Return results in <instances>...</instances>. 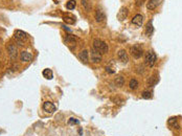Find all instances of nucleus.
<instances>
[{
	"label": "nucleus",
	"instance_id": "1",
	"mask_svg": "<svg viewBox=\"0 0 182 136\" xmlns=\"http://www.w3.org/2000/svg\"><path fill=\"white\" fill-rule=\"evenodd\" d=\"M93 47L94 49L100 51L101 54H106V52H108V50H109V47H108L107 43L103 40H100V39H95V40L93 41Z\"/></svg>",
	"mask_w": 182,
	"mask_h": 136
},
{
	"label": "nucleus",
	"instance_id": "2",
	"mask_svg": "<svg viewBox=\"0 0 182 136\" xmlns=\"http://www.w3.org/2000/svg\"><path fill=\"white\" fill-rule=\"evenodd\" d=\"M156 60H157V57H156L155 52L152 51V50H149L146 54V57H144V63L148 66H150V67H152L155 64Z\"/></svg>",
	"mask_w": 182,
	"mask_h": 136
},
{
	"label": "nucleus",
	"instance_id": "3",
	"mask_svg": "<svg viewBox=\"0 0 182 136\" xmlns=\"http://www.w3.org/2000/svg\"><path fill=\"white\" fill-rule=\"evenodd\" d=\"M131 54L135 59H139L144 55V48L140 44H135L133 45V47L131 48Z\"/></svg>",
	"mask_w": 182,
	"mask_h": 136
},
{
	"label": "nucleus",
	"instance_id": "4",
	"mask_svg": "<svg viewBox=\"0 0 182 136\" xmlns=\"http://www.w3.org/2000/svg\"><path fill=\"white\" fill-rule=\"evenodd\" d=\"M91 61L93 63H100L102 61V54L98 50H95L94 48L91 49Z\"/></svg>",
	"mask_w": 182,
	"mask_h": 136
},
{
	"label": "nucleus",
	"instance_id": "5",
	"mask_svg": "<svg viewBox=\"0 0 182 136\" xmlns=\"http://www.w3.org/2000/svg\"><path fill=\"white\" fill-rule=\"evenodd\" d=\"M43 110L47 113H54L56 111V106L50 102H45L43 104Z\"/></svg>",
	"mask_w": 182,
	"mask_h": 136
},
{
	"label": "nucleus",
	"instance_id": "6",
	"mask_svg": "<svg viewBox=\"0 0 182 136\" xmlns=\"http://www.w3.org/2000/svg\"><path fill=\"white\" fill-rule=\"evenodd\" d=\"M158 81H159V75H158L157 73H154V75H151V77L149 78V80L147 81V85H148L149 87H153L157 84Z\"/></svg>",
	"mask_w": 182,
	"mask_h": 136
},
{
	"label": "nucleus",
	"instance_id": "7",
	"mask_svg": "<svg viewBox=\"0 0 182 136\" xmlns=\"http://www.w3.org/2000/svg\"><path fill=\"white\" fill-rule=\"evenodd\" d=\"M128 14H129L128 8L123 6V8H121L118 14H117V18H118L119 21H124V20H126V18L128 17Z\"/></svg>",
	"mask_w": 182,
	"mask_h": 136
},
{
	"label": "nucleus",
	"instance_id": "8",
	"mask_svg": "<svg viewBox=\"0 0 182 136\" xmlns=\"http://www.w3.org/2000/svg\"><path fill=\"white\" fill-rule=\"evenodd\" d=\"M8 55L10 57L12 58L13 60H15L16 58L18 56V50H17V47L13 44H10L8 46Z\"/></svg>",
	"mask_w": 182,
	"mask_h": 136
},
{
	"label": "nucleus",
	"instance_id": "9",
	"mask_svg": "<svg viewBox=\"0 0 182 136\" xmlns=\"http://www.w3.org/2000/svg\"><path fill=\"white\" fill-rule=\"evenodd\" d=\"M106 19V14L104 13L102 8H98L95 12V20L98 22H103Z\"/></svg>",
	"mask_w": 182,
	"mask_h": 136
},
{
	"label": "nucleus",
	"instance_id": "10",
	"mask_svg": "<svg viewBox=\"0 0 182 136\" xmlns=\"http://www.w3.org/2000/svg\"><path fill=\"white\" fill-rule=\"evenodd\" d=\"M26 37H27V35H26V33H24L23 31H16L15 32V38L17 39L18 41H19V44L20 45H22V41L24 40V39H26Z\"/></svg>",
	"mask_w": 182,
	"mask_h": 136
},
{
	"label": "nucleus",
	"instance_id": "11",
	"mask_svg": "<svg viewBox=\"0 0 182 136\" xmlns=\"http://www.w3.org/2000/svg\"><path fill=\"white\" fill-rule=\"evenodd\" d=\"M162 1L163 0H149L147 8H148V10H150V11H153V10H155Z\"/></svg>",
	"mask_w": 182,
	"mask_h": 136
},
{
	"label": "nucleus",
	"instance_id": "12",
	"mask_svg": "<svg viewBox=\"0 0 182 136\" xmlns=\"http://www.w3.org/2000/svg\"><path fill=\"white\" fill-rule=\"evenodd\" d=\"M79 60L81 62H83L84 64H87L89 61V57H88V50L84 49L79 54Z\"/></svg>",
	"mask_w": 182,
	"mask_h": 136
},
{
	"label": "nucleus",
	"instance_id": "13",
	"mask_svg": "<svg viewBox=\"0 0 182 136\" xmlns=\"http://www.w3.org/2000/svg\"><path fill=\"white\" fill-rule=\"evenodd\" d=\"M117 57H118V59L121 60L123 63H128L129 61V56L128 54H127V51L125 49H121L118 51V54H117Z\"/></svg>",
	"mask_w": 182,
	"mask_h": 136
},
{
	"label": "nucleus",
	"instance_id": "14",
	"mask_svg": "<svg viewBox=\"0 0 182 136\" xmlns=\"http://www.w3.org/2000/svg\"><path fill=\"white\" fill-rule=\"evenodd\" d=\"M142 22H144V16L140 15V14H137L135 15V17L132 19V23L136 26H141Z\"/></svg>",
	"mask_w": 182,
	"mask_h": 136
},
{
	"label": "nucleus",
	"instance_id": "15",
	"mask_svg": "<svg viewBox=\"0 0 182 136\" xmlns=\"http://www.w3.org/2000/svg\"><path fill=\"white\" fill-rule=\"evenodd\" d=\"M31 58H33V56L27 51H22L20 54V60L22 62H29L31 60Z\"/></svg>",
	"mask_w": 182,
	"mask_h": 136
},
{
	"label": "nucleus",
	"instance_id": "16",
	"mask_svg": "<svg viewBox=\"0 0 182 136\" xmlns=\"http://www.w3.org/2000/svg\"><path fill=\"white\" fill-rule=\"evenodd\" d=\"M153 33H154L153 22L150 21V22L147 23V26H146V34H147V36L150 37V36H152V35H153Z\"/></svg>",
	"mask_w": 182,
	"mask_h": 136
},
{
	"label": "nucleus",
	"instance_id": "17",
	"mask_svg": "<svg viewBox=\"0 0 182 136\" xmlns=\"http://www.w3.org/2000/svg\"><path fill=\"white\" fill-rule=\"evenodd\" d=\"M114 84H115V86H117V87H123L124 84H125V79H124V77L118 75V77L115 78Z\"/></svg>",
	"mask_w": 182,
	"mask_h": 136
},
{
	"label": "nucleus",
	"instance_id": "18",
	"mask_svg": "<svg viewBox=\"0 0 182 136\" xmlns=\"http://www.w3.org/2000/svg\"><path fill=\"white\" fill-rule=\"evenodd\" d=\"M167 124H169L171 127H173V128L179 129V124H178V119H177V117H171V118L167 121Z\"/></svg>",
	"mask_w": 182,
	"mask_h": 136
},
{
	"label": "nucleus",
	"instance_id": "19",
	"mask_svg": "<svg viewBox=\"0 0 182 136\" xmlns=\"http://www.w3.org/2000/svg\"><path fill=\"white\" fill-rule=\"evenodd\" d=\"M75 42H77V38H75L74 36H72V35H67V37H66L65 39V43H67V44H73L75 46Z\"/></svg>",
	"mask_w": 182,
	"mask_h": 136
},
{
	"label": "nucleus",
	"instance_id": "20",
	"mask_svg": "<svg viewBox=\"0 0 182 136\" xmlns=\"http://www.w3.org/2000/svg\"><path fill=\"white\" fill-rule=\"evenodd\" d=\"M43 77L45 78V79L47 80H51L52 77H54V75H52V71L50 70L49 68H46L43 70Z\"/></svg>",
	"mask_w": 182,
	"mask_h": 136
},
{
	"label": "nucleus",
	"instance_id": "21",
	"mask_svg": "<svg viewBox=\"0 0 182 136\" xmlns=\"http://www.w3.org/2000/svg\"><path fill=\"white\" fill-rule=\"evenodd\" d=\"M138 85H139V83H138V81L136 79H132L130 81V83H129V87H130V89H132V90L137 89Z\"/></svg>",
	"mask_w": 182,
	"mask_h": 136
},
{
	"label": "nucleus",
	"instance_id": "22",
	"mask_svg": "<svg viewBox=\"0 0 182 136\" xmlns=\"http://www.w3.org/2000/svg\"><path fill=\"white\" fill-rule=\"evenodd\" d=\"M141 96H142V98H144V100H150V98H153V94H152V91L146 90L141 93Z\"/></svg>",
	"mask_w": 182,
	"mask_h": 136
},
{
	"label": "nucleus",
	"instance_id": "23",
	"mask_svg": "<svg viewBox=\"0 0 182 136\" xmlns=\"http://www.w3.org/2000/svg\"><path fill=\"white\" fill-rule=\"evenodd\" d=\"M63 19L66 23H69V24H73V23H74V17H73V16L66 15V16H64Z\"/></svg>",
	"mask_w": 182,
	"mask_h": 136
},
{
	"label": "nucleus",
	"instance_id": "24",
	"mask_svg": "<svg viewBox=\"0 0 182 136\" xmlns=\"http://www.w3.org/2000/svg\"><path fill=\"white\" fill-rule=\"evenodd\" d=\"M75 5H77L75 0H69L67 2V4H66V8H67L68 10H73V8H75Z\"/></svg>",
	"mask_w": 182,
	"mask_h": 136
},
{
	"label": "nucleus",
	"instance_id": "25",
	"mask_svg": "<svg viewBox=\"0 0 182 136\" xmlns=\"http://www.w3.org/2000/svg\"><path fill=\"white\" fill-rule=\"evenodd\" d=\"M82 5L84 6V8L86 11H90L91 4H90V2H89V0H82Z\"/></svg>",
	"mask_w": 182,
	"mask_h": 136
},
{
	"label": "nucleus",
	"instance_id": "26",
	"mask_svg": "<svg viewBox=\"0 0 182 136\" xmlns=\"http://www.w3.org/2000/svg\"><path fill=\"white\" fill-rule=\"evenodd\" d=\"M68 124H69V125H79L80 121L73 118V117H70V118H69V121H68Z\"/></svg>",
	"mask_w": 182,
	"mask_h": 136
},
{
	"label": "nucleus",
	"instance_id": "27",
	"mask_svg": "<svg viewBox=\"0 0 182 136\" xmlns=\"http://www.w3.org/2000/svg\"><path fill=\"white\" fill-rule=\"evenodd\" d=\"M106 71H107V72H109V73H114L115 72L114 69H111L110 66H107V67H106Z\"/></svg>",
	"mask_w": 182,
	"mask_h": 136
}]
</instances>
